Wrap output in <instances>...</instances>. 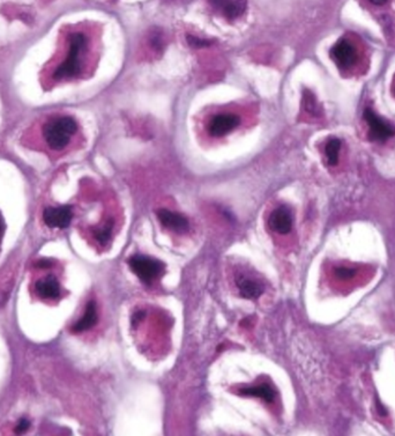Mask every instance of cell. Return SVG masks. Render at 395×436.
<instances>
[{
  "instance_id": "7402d4cb",
  "label": "cell",
  "mask_w": 395,
  "mask_h": 436,
  "mask_svg": "<svg viewBox=\"0 0 395 436\" xmlns=\"http://www.w3.org/2000/svg\"><path fill=\"white\" fill-rule=\"evenodd\" d=\"M51 265V262L49 260H42L39 263V267H41L42 269H45V267H49Z\"/></svg>"
},
{
  "instance_id": "9a60e30c",
  "label": "cell",
  "mask_w": 395,
  "mask_h": 436,
  "mask_svg": "<svg viewBox=\"0 0 395 436\" xmlns=\"http://www.w3.org/2000/svg\"><path fill=\"white\" fill-rule=\"evenodd\" d=\"M340 148H341V140H340V139L331 138L327 141L325 147V153L329 166H336V164H338Z\"/></svg>"
},
{
  "instance_id": "30bf717a",
  "label": "cell",
  "mask_w": 395,
  "mask_h": 436,
  "mask_svg": "<svg viewBox=\"0 0 395 436\" xmlns=\"http://www.w3.org/2000/svg\"><path fill=\"white\" fill-rule=\"evenodd\" d=\"M157 218L164 227L176 233H184L188 229V220L184 215L169 211V210H159L157 211Z\"/></svg>"
},
{
  "instance_id": "8fae6325",
  "label": "cell",
  "mask_w": 395,
  "mask_h": 436,
  "mask_svg": "<svg viewBox=\"0 0 395 436\" xmlns=\"http://www.w3.org/2000/svg\"><path fill=\"white\" fill-rule=\"evenodd\" d=\"M35 291L43 300H54L61 296V285L54 277L49 276L36 282Z\"/></svg>"
},
{
  "instance_id": "4fadbf2b",
  "label": "cell",
  "mask_w": 395,
  "mask_h": 436,
  "mask_svg": "<svg viewBox=\"0 0 395 436\" xmlns=\"http://www.w3.org/2000/svg\"><path fill=\"white\" fill-rule=\"evenodd\" d=\"M96 321H97L96 303L94 301L88 302L85 314H83V317L80 318L77 323L74 324L72 330L74 332H83V331L90 330V327L95 325Z\"/></svg>"
},
{
  "instance_id": "7c38bea8",
  "label": "cell",
  "mask_w": 395,
  "mask_h": 436,
  "mask_svg": "<svg viewBox=\"0 0 395 436\" xmlns=\"http://www.w3.org/2000/svg\"><path fill=\"white\" fill-rule=\"evenodd\" d=\"M239 394L249 396V397H258L266 403H273L276 398L275 389L272 388L271 385L266 384V383L257 385V387H251V388L241 389Z\"/></svg>"
},
{
  "instance_id": "9c48e42d",
  "label": "cell",
  "mask_w": 395,
  "mask_h": 436,
  "mask_svg": "<svg viewBox=\"0 0 395 436\" xmlns=\"http://www.w3.org/2000/svg\"><path fill=\"white\" fill-rule=\"evenodd\" d=\"M213 6L220 11L222 16L228 20L239 19L245 13L248 1L246 0H211Z\"/></svg>"
},
{
  "instance_id": "2e32d148",
  "label": "cell",
  "mask_w": 395,
  "mask_h": 436,
  "mask_svg": "<svg viewBox=\"0 0 395 436\" xmlns=\"http://www.w3.org/2000/svg\"><path fill=\"white\" fill-rule=\"evenodd\" d=\"M112 222H109L104 227L96 231L95 238L101 244L108 243V241L111 238Z\"/></svg>"
},
{
  "instance_id": "6da1fadb",
  "label": "cell",
  "mask_w": 395,
  "mask_h": 436,
  "mask_svg": "<svg viewBox=\"0 0 395 436\" xmlns=\"http://www.w3.org/2000/svg\"><path fill=\"white\" fill-rule=\"evenodd\" d=\"M78 124L70 116H61L49 119L42 128V137L45 145L51 151H63L70 145L77 133Z\"/></svg>"
},
{
  "instance_id": "ba28073f",
  "label": "cell",
  "mask_w": 395,
  "mask_h": 436,
  "mask_svg": "<svg viewBox=\"0 0 395 436\" xmlns=\"http://www.w3.org/2000/svg\"><path fill=\"white\" fill-rule=\"evenodd\" d=\"M72 210L70 206H59V207H48L43 213L45 225L50 228H66L72 222Z\"/></svg>"
},
{
  "instance_id": "ac0fdd59",
  "label": "cell",
  "mask_w": 395,
  "mask_h": 436,
  "mask_svg": "<svg viewBox=\"0 0 395 436\" xmlns=\"http://www.w3.org/2000/svg\"><path fill=\"white\" fill-rule=\"evenodd\" d=\"M335 274L340 279H351L355 276V271L353 269H348V267H338L335 270Z\"/></svg>"
},
{
  "instance_id": "44dd1931",
  "label": "cell",
  "mask_w": 395,
  "mask_h": 436,
  "mask_svg": "<svg viewBox=\"0 0 395 436\" xmlns=\"http://www.w3.org/2000/svg\"><path fill=\"white\" fill-rule=\"evenodd\" d=\"M377 411H378V413L382 417H385L386 414H387V410H386L385 406L380 403L379 399L377 401Z\"/></svg>"
},
{
  "instance_id": "5bb4252c",
  "label": "cell",
  "mask_w": 395,
  "mask_h": 436,
  "mask_svg": "<svg viewBox=\"0 0 395 436\" xmlns=\"http://www.w3.org/2000/svg\"><path fill=\"white\" fill-rule=\"evenodd\" d=\"M237 285H238L239 293L243 298L253 300V298L262 296V286L259 285L258 282L243 278V279L238 280Z\"/></svg>"
},
{
  "instance_id": "277c9868",
  "label": "cell",
  "mask_w": 395,
  "mask_h": 436,
  "mask_svg": "<svg viewBox=\"0 0 395 436\" xmlns=\"http://www.w3.org/2000/svg\"><path fill=\"white\" fill-rule=\"evenodd\" d=\"M363 117L370 128V140L384 143L395 135L394 126L386 122L385 119H382L380 116L377 115L372 109L367 108L364 110Z\"/></svg>"
},
{
  "instance_id": "52a82bcc",
  "label": "cell",
  "mask_w": 395,
  "mask_h": 436,
  "mask_svg": "<svg viewBox=\"0 0 395 436\" xmlns=\"http://www.w3.org/2000/svg\"><path fill=\"white\" fill-rule=\"evenodd\" d=\"M268 226L277 234L286 235L293 228V214L287 206H280L272 212L268 219Z\"/></svg>"
},
{
  "instance_id": "603a6c76",
  "label": "cell",
  "mask_w": 395,
  "mask_h": 436,
  "mask_svg": "<svg viewBox=\"0 0 395 436\" xmlns=\"http://www.w3.org/2000/svg\"><path fill=\"white\" fill-rule=\"evenodd\" d=\"M370 3L373 4V5H377V6H380V5H384V4L387 1V0H369Z\"/></svg>"
},
{
  "instance_id": "e0dca14e",
  "label": "cell",
  "mask_w": 395,
  "mask_h": 436,
  "mask_svg": "<svg viewBox=\"0 0 395 436\" xmlns=\"http://www.w3.org/2000/svg\"><path fill=\"white\" fill-rule=\"evenodd\" d=\"M188 43L191 45L192 48H205V47L211 44V42L207 40H202L200 37L192 35L188 36Z\"/></svg>"
},
{
  "instance_id": "5b68a950",
  "label": "cell",
  "mask_w": 395,
  "mask_h": 436,
  "mask_svg": "<svg viewBox=\"0 0 395 436\" xmlns=\"http://www.w3.org/2000/svg\"><path fill=\"white\" fill-rule=\"evenodd\" d=\"M329 54L335 64L344 70L353 66L357 61L356 49L346 39L339 40L338 42L332 47Z\"/></svg>"
},
{
  "instance_id": "d6986e66",
  "label": "cell",
  "mask_w": 395,
  "mask_h": 436,
  "mask_svg": "<svg viewBox=\"0 0 395 436\" xmlns=\"http://www.w3.org/2000/svg\"><path fill=\"white\" fill-rule=\"evenodd\" d=\"M29 426H30V421L27 420V419H21L20 423H18V427H16V433H25L26 430H28Z\"/></svg>"
},
{
  "instance_id": "ffe728a7",
  "label": "cell",
  "mask_w": 395,
  "mask_h": 436,
  "mask_svg": "<svg viewBox=\"0 0 395 436\" xmlns=\"http://www.w3.org/2000/svg\"><path fill=\"white\" fill-rule=\"evenodd\" d=\"M145 313L144 311H138L135 314L133 315V317H132V324L134 325H137L139 322L144 318Z\"/></svg>"
},
{
  "instance_id": "8992f818",
  "label": "cell",
  "mask_w": 395,
  "mask_h": 436,
  "mask_svg": "<svg viewBox=\"0 0 395 436\" xmlns=\"http://www.w3.org/2000/svg\"><path fill=\"white\" fill-rule=\"evenodd\" d=\"M241 123V119L235 114H219L214 116L208 124V132L212 137L220 138L235 130Z\"/></svg>"
},
{
  "instance_id": "3957f363",
  "label": "cell",
  "mask_w": 395,
  "mask_h": 436,
  "mask_svg": "<svg viewBox=\"0 0 395 436\" xmlns=\"http://www.w3.org/2000/svg\"><path fill=\"white\" fill-rule=\"evenodd\" d=\"M128 265L138 278L146 285L153 284L164 272V264L161 260L142 255L131 257Z\"/></svg>"
},
{
  "instance_id": "7a4b0ae2",
  "label": "cell",
  "mask_w": 395,
  "mask_h": 436,
  "mask_svg": "<svg viewBox=\"0 0 395 436\" xmlns=\"http://www.w3.org/2000/svg\"><path fill=\"white\" fill-rule=\"evenodd\" d=\"M87 48V37L83 32H73L68 37L66 57L52 73L54 80L72 79L81 73L83 58Z\"/></svg>"
}]
</instances>
